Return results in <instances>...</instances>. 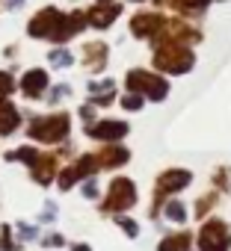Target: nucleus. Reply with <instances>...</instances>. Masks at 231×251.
I'll use <instances>...</instances> for the list:
<instances>
[{
	"mask_svg": "<svg viewBox=\"0 0 231 251\" xmlns=\"http://www.w3.org/2000/svg\"><path fill=\"white\" fill-rule=\"evenodd\" d=\"M228 245H231V230L225 227V222H219V219L204 222V227L199 233V248L202 251H228Z\"/></svg>",
	"mask_w": 231,
	"mask_h": 251,
	"instance_id": "4",
	"label": "nucleus"
},
{
	"mask_svg": "<svg viewBox=\"0 0 231 251\" xmlns=\"http://www.w3.org/2000/svg\"><path fill=\"white\" fill-rule=\"evenodd\" d=\"M83 195H86V198H95V195H98V186H95V180L83 186Z\"/></svg>",
	"mask_w": 231,
	"mask_h": 251,
	"instance_id": "24",
	"label": "nucleus"
},
{
	"mask_svg": "<svg viewBox=\"0 0 231 251\" xmlns=\"http://www.w3.org/2000/svg\"><path fill=\"white\" fill-rule=\"evenodd\" d=\"M163 216H166L169 222H178V225H184V222H187V207H184L181 201H169V204L163 207Z\"/></svg>",
	"mask_w": 231,
	"mask_h": 251,
	"instance_id": "17",
	"label": "nucleus"
},
{
	"mask_svg": "<svg viewBox=\"0 0 231 251\" xmlns=\"http://www.w3.org/2000/svg\"><path fill=\"white\" fill-rule=\"evenodd\" d=\"M3 106H6V100H3V95H0V109H3Z\"/></svg>",
	"mask_w": 231,
	"mask_h": 251,
	"instance_id": "28",
	"label": "nucleus"
},
{
	"mask_svg": "<svg viewBox=\"0 0 231 251\" xmlns=\"http://www.w3.org/2000/svg\"><path fill=\"white\" fill-rule=\"evenodd\" d=\"M128 133V124L125 121H98V124H89L86 127V136L89 139H101V142H116Z\"/></svg>",
	"mask_w": 231,
	"mask_h": 251,
	"instance_id": "6",
	"label": "nucleus"
},
{
	"mask_svg": "<svg viewBox=\"0 0 231 251\" xmlns=\"http://www.w3.org/2000/svg\"><path fill=\"white\" fill-rule=\"evenodd\" d=\"M160 27H163V18H160L157 12H143V15H137V18H134V24H131V30H134L140 39L154 36Z\"/></svg>",
	"mask_w": 231,
	"mask_h": 251,
	"instance_id": "10",
	"label": "nucleus"
},
{
	"mask_svg": "<svg viewBox=\"0 0 231 251\" xmlns=\"http://www.w3.org/2000/svg\"><path fill=\"white\" fill-rule=\"evenodd\" d=\"M98 157V166L101 169H113V166H125L128 163V151L125 148H107V151H101V154H95Z\"/></svg>",
	"mask_w": 231,
	"mask_h": 251,
	"instance_id": "14",
	"label": "nucleus"
},
{
	"mask_svg": "<svg viewBox=\"0 0 231 251\" xmlns=\"http://www.w3.org/2000/svg\"><path fill=\"white\" fill-rule=\"evenodd\" d=\"M45 245H62V236L51 233V236H45Z\"/></svg>",
	"mask_w": 231,
	"mask_h": 251,
	"instance_id": "26",
	"label": "nucleus"
},
{
	"mask_svg": "<svg viewBox=\"0 0 231 251\" xmlns=\"http://www.w3.org/2000/svg\"><path fill=\"white\" fill-rule=\"evenodd\" d=\"M68 130H71V118H68V112H51V115H45V118H36L30 127H27L30 139L48 142V145L62 142V139L68 136Z\"/></svg>",
	"mask_w": 231,
	"mask_h": 251,
	"instance_id": "1",
	"label": "nucleus"
},
{
	"mask_svg": "<svg viewBox=\"0 0 231 251\" xmlns=\"http://www.w3.org/2000/svg\"><path fill=\"white\" fill-rule=\"evenodd\" d=\"M18 233H21L24 239H33V236H36V230H33L30 225H21V227H18Z\"/></svg>",
	"mask_w": 231,
	"mask_h": 251,
	"instance_id": "25",
	"label": "nucleus"
},
{
	"mask_svg": "<svg viewBox=\"0 0 231 251\" xmlns=\"http://www.w3.org/2000/svg\"><path fill=\"white\" fill-rule=\"evenodd\" d=\"M18 121H21L18 109H15L12 103H6L3 109H0V136H9V133L18 127Z\"/></svg>",
	"mask_w": 231,
	"mask_h": 251,
	"instance_id": "15",
	"label": "nucleus"
},
{
	"mask_svg": "<svg viewBox=\"0 0 231 251\" xmlns=\"http://www.w3.org/2000/svg\"><path fill=\"white\" fill-rule=\"evenodd\" d=\"M116 225H122L128 236H137V233H140V225H137L134 219H125V216H116Z\"/></svg>",
	"mask_w": 231,
	"mask_h": 251,
	"instance_id": "20",
	"label": "nucleus"
},
{
	"mask_svg": "<svg viewBox=\"0 0 231 251\" xmlns=\"http://www.w3.org/2000/svg\"><path fill=\"white\" fill-rule=\"evenodd\" d=\"M12 92H15V80L6 71H0V95H12Z\"/></svg>",
	"mask_w": 231,
	"mask_h": 251,
	"instance_id": "22",
	"label": "nucleus"
},
{
	"mask_svg": "<svg viewBox=\"0 0 231 251\" xmlns=\"http://www.w3.org/2000/svg\"><path fill=\"white\" fill-rule=\"evenodd\" d=\"M134 204H137V186H134V180H128V177H116V180L110 183L104 210H110V213H122V210H131Z\"/></svg>",
	"mask_w": 231,
	"mask_h": 251,
	"instance_id": "3",
	"label": "nucleus"
},
{
	"mask_svg": "<svg viewBox=\"0 0 231 251\" xmlns=\"http://www.w3.org/2000/svg\"><path fill=\"white\" fill-rule=\"evenodd\" d=\"M51 62H54L57 68H65V65H71V53H68V50H54V53H51Z\"/></svg>",
	"mask_w": 231,
	"mask_h": 251,
	"instance_id": "21",
	"label": "nucleus"
},
{
	"mask_svg": "<svg viewBox=\"0 0 231 251\" xmlns=\"http://www.w3.org/2000/svg\"><path fill=\"white\" fill-rule=\"evenodd\" d=\"M0 248H3V251H18V245L9 239V227H6V225L0 227Z\"/></svg>",
	"mask_w": 231,
	"mask_h": 251,
	"instance_id": "23",
	"label": "nucleus"
},
{
	"mask_svg": "<svg viewBox=\"0 0 231 251\" xmlns=\"http://www.w3.org/2000/svg\"><path fill=\"white\" fill-rule=\"evenodd\" d=\"M190 180H193V175H190L187 169H169V172H163V175L157 177V192H160V195L178 192V189L190 186Z\"/></svg>",
	"mask_w": 231,
	"mask_h": 251,
	"instance_id": "8",
	"label": "nucleus"
},
{
	"mask_svg": "<svg viewBox=\"0 0 231 251\" xmlns=\"http://www.w3.org/2000/svg\"><path fill=\"white\" fill-rule=\"evenodd\" d=\"M122 106H125V109H131V112H137V109H143V95H140V92H134V95H128V98H122Z\"/></svg>",
	"mask_w": 231,
	"mask_h": 251,
	"instance_id": "19",
	"label": "nucleus"
},
{
	"mask_svg": "<svg viewBox=\"0 0 231 251\" xmlns=\"http://www.w3.org/2000/svg\"><path fill=\"white\" fill-rule=\"evenodd\" d=\"M57 21H59V12L51 6V9H42L33 21H30V36H36V39H51V33H54V27H57Z\"/></svg>",
	"mask_w": 231,
	"mask_h": 251,
	"instance_id": "9",
	"label": "nucleus"
},
{
	"mask_svg": "<svg viewBox=\"0 0 231 251\" xmlns=\"http://www.w3.org/2000/svg\"><path fill=\"white\" fill-rule=\"evenodd\" d=\"M71 251H92V248H89V245H83V242H77V245H74Z\"/></svg>",
	"mask_w": 231,
	"mask_h": 251,
	"instance_id": "27",
	"label": "nucleus"
},
{
	"mask_svg": "<svg viewBox=\"0 0 231 251\" xmlns=\"http://www.w3.org/2000/svg\"><path fill=\"white\" fill-rule=\"evenodd\" d=\"M190 233L181 230V233H172V236H163V242L157 245V251H187L190 248Z\"/></svg>",
	"mask_w": 231,
	"mask_h": 251,
	"instance_id": "16",
	"label": "nucleus"
},
{
	"mask_svg": "<svg viewBox=\"0 0 231 251\" xmlns=\"http://www.w3.org/2000/svg\"><path fill=\"white\" fill-rule=\"evenodd\" d=\"M154 65H157L160 71H169V74H184V71L193 68V53H190L181 42H166L163 50H157Z\"/></svg>",
	"mask_w": 231,
	"mask_h": 251,
	"instance_id": "2",
	"label": "nucleus"
},
{
	"mask_svg": "<svg viewBox=\"0 0 231 251\" xmlns=\"http://www.w3.org/2000/svg\"><path fill=\"white\" fill-rule=\"evenodd\" d=\"M98 3H110V0H98Z\"/></svg>",
	"mask_w": 231,
	"mask_h": 251,
	"instance_id": "29",
	"label": "nucleus"
},
{
	"mask_svg": "<svg viewBox=\"0 0 231 251\" xmlns=\"http://www.w3.org/2000/svg\"><path fill=\"white\" fill-rule=\"evenodd\" d=\"M83 24H86L83 12H71L68 18H62V15H59L57 27H54V33H51V42H68L71 36H77V33L83 30Z\"/></svg>",
	"mask_w": 231,
	"mask_h": 251,
	"instance_id": "7",
	"label": "nucleus"
},
{
	"mask_svg": "<svg viewBox=\"0 0 231 251\" xmlns=\"http://www.w3.org/2000/svg\"><path fill=\"white\" fill-rule=\"evenodd\" d=\"M128 89L131 92H140V95H148L151 100H163L166 92H169L166 80H160V77H154L148 71H131L128 74Z\"/></svg>",
	"mask_w": 231,
	"mask_h": 251,
	"instance_id": "5",
	"label": "nucleus"
},
{
	"mask_svg": "<svg viewBox=\"0 0 231 251\" xmlns=\"http://www.w3.org/2000/svg\"><path fill=\"white\" fill-rule=\"evenodd\" d=\"M21 89H24V95H30V98H39V95L48 89V74H45L42 68H33V71H27V74L21 77Z\"/></svg>",
	"mask_w": 231,
	"mask_h": 251,
	"instance_id": "11",
	"label": "nucleus"
},
{
	"mask_svg": "<svg viewBox=\"0 0 231 251\" xmlns=\"http://www.w3.org/2000/svg\"><path fill=\"white\" fill-rule=\"evenodd\" d=\"M119 12H122V9L116 6V3H113V6L98 3V6L89 12V24H92V27H110V24L116 21V15H119Z\"/></svg>",
	"mask_w": 231,
	"mask_h": 251,
	"instance_id": "12",
	"label": "nucleus"
},
{
	"mask_svg": "<svg viewBox=\"0 0 231 251\" xmlns=\"http://www.w3.org/2000/svg\"><path fill=\"white\" fill-rule=\"evenodd\" d=\"M54 172H57V160L39 154V160L33 163V180H36V183H51Z\"/></svg>",
	"mask_w": 231,
	"mask_h": 251,
	"instance_id": "13",
	"label": "nucleus"
},
{
	"mask_svg": "<svg viewBox=\"0 0 231 251\" xmlns=\"http://www.w3.org/2000/svg\"><path fill=\"white\" fill-rule=\"evenodd\" d=\"M6 160H24L27 166H33V163L39 160V151H36V148H18V151L6 154Z\"/></svg>",
	"mask_w": 231,
	"mask_h": 251,
	"instance_id": "18",
	"label": "nucleus"
}]
</instances>
